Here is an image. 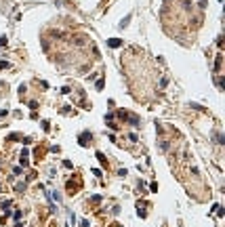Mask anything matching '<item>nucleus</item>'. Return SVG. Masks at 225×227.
Listing matches in <instances>:
<instances>
[{
	"instance_id": "1",
	"label": "nucleus",
	"mask_w": 225,
	"mask_h": 227,
	"mask_svg": "<svg viewBox=\"0 0 225 227\" xmlns=\"http://www.w3.org/2000/svg\"><path fill=\"white\" fill-rule=\"evenodd\" d=\"M120 44H122V40H118V38H110V40H108V46L110 48H118Z\"/></svg>"
},
{
	"instance_id": "2",
	"label": "nucleus",
	"mask_w": 225,
	"mask_h": 227,
	"mask_svg": "<svg viewBox=\"0 0 225 227\" xmlns=\"http://www.w3.org/2000/svg\"><path fill=\"white\" fill-rule=\"evenodd\" d=\"M90 141V133H82L80 135V145H86Z\"/></svg>"
},
{
	"instance_id": "3",
	"label": "nucleus",
	"mask_w": 225,
	"mask_h": 227,
	"mask_svg": "<svg viewBox=\"0 0 225 227\" xmlns=\"http://www.w3.org/2000/svg\"><path fill=\"white\" fill-rule=\"evenodd\" d=\"M28 154H30L28 147H23V151H21V164L23 166H28Z\"/></svg>"
},
{
	"instance_id": "4",
	"label": "nucleus",
	"mask_w": 225,
	"mask_h": 227,
	"mask_svg": "<svg viewBox=\"0 0 225 227\" xmlns=\"http://www.w3.org/2000/svg\"><path fill=\"white\" fill-rule=\"evenodd\" d=\"M97 158H99V162H101L103 166H108V160H105V156L101 154V151H97Z\"/></svg>"
},
{
	"instance_id": "5",
	"label": "nucleus",
	"mask_w": 225,
	"mask_h": 227,
	"mask_svg": "<svg viewBox=\"0 0 225 227\" xmlns=\"http://www.w3.org/2000/svg\"><path fill=\"white\" fill-rule=\"evenodd\" d=\"M128 21H131V15H128L126 19H122V21H120V28H124V25H128Z\"/></svg>"
},
{
	"instance_id": "6",
	"label": "nucleus",
	"mask_w": 225,
	"mask_h": 227,
	"mask_svg": "<svg viewBox=\"0 0 225 227\" xmlns=\"http://www.w3.org/2000/svg\"><path fill=\"white\" fill-rule=\"evenodd\" d=\"M90 223H88V221H80V227H88Z\"/></svg>"
},
{
	"instance_id": "7",
	"label": "nucleus",
	"mask_w": 225,
	"mask_h": 227,
	"mask_svg": "<svg viewBox=\"0 0 225 227\" xmlns=\"http://www.w3.org/2000/svg\"><path fill=\"white\" fill-rule=\"evenodd\" d=\"M2 67H9V63L7 61H0V69H2Z\"/></svg>"
},
{
	"instance_id": "8",
	"label": "nucleus",
	"mask_w": 225,
	"mask_h": 227,
	"mask_svg": "<svg viewBox=\"0 0 225 227\" xmlns=\"http://www.w3.org/2000/svg\"><path fill=\"white\" fill-rule=\"evenodd\" d=\"M112 227H120V225H112Z\"/></svg>"
}]
</instances>
